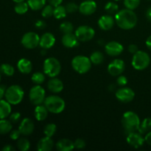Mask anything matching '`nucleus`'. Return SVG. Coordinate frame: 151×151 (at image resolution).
<instances>
[{
    "label": "nucleus",
    "mask_w": 151,
    "mask_h": 151,
    "mask_svg": "<svg viewBox=\"0 0 151 151\" xmlns=\"http://www.w3.org/2000/svg\"><path fill=\"white\" fill-rule=\"evenodd\" d=\"M44 72L50 78H55L61 71V65L59 60L54 57L46 59L44 62Z\"/></svg>",
    "instance_id": "obj_7"
},
{
    "label": "nucleus",
    "mask_w": 151,
    "mask_h": 151,
    "mask_svg": "<svg viewBox=\"0 0 151 151\" xmlns=\"http://www.w3.org/2000/svg\"><path fill=\"white\" fill-rule=\"evenodd\" d=\"M47 0H27L29 8L32 10H39L45 6Z\"/></svg>",
    "instance_id": "obj_27"
},
{
    "label": "nucleus",
    "mask_w": 151,
    "mask_h": 151,
    "mask_svg": "<svg viewBox=\"0 0 151 151\" xmlns=\"http://www.w3.org/2000/svg\"><path fill=\"white\" fill-rule=\"evenodd\" d=\"M67 13H72L76 12L79 9V6L77 5L75 2H69L65 6Z\"/></svg>",
    "instance_id": "obj_40"
},
{
    "label": "nucleus",
    "mask_w": 151,
    "mask_h": 151,
    "mask_svg": "<svg viewBox=\"0 0 151 151\" xmlns=\"http://www.w3.org/2000/svg\"><path fill=\"white\" fill-rule=\"evenodd\" d=\"M54 147V142L51 137H44L38 141L37 144V150L38 151H50Z\"/></svg>",
    "instance_id": "obj_21"
},
{
    "label": "nucleus",
    "mask_w": 151,
    "mask_h": 151,
    "mask_svg": "<svg viewBox=\"0 0 151 151\" xmlns=\"http://www.w3.org/2000/svg\"><path fill=\"white\" fill-rule=\"evenodd\" d=\"M12 122L5 119H0V134L4 135L10 133L12 130Z\"/></svg>",
    "instance_id": "obj_26"
},
{
    "label": "nucleus",
    "mask_w": 151,
    "mask_h": 151,
    "mask_svg": "<svg viewBox=\"0 0 151 151\" xmlns=\"http://www.w3.org/2000/svg\"><path fill=\"white\" fill-rule=\"evenodd\" d=\"M67 11L66 10V7L63 5H58L55 7L53 16L57 19H62L66 16Z\"/></svg>",
    "instance_id": "obj_29"
},
{
    "label": "nucleus",
    "mask_w": 151,
    "mask_h": 151,
    "mask_svg": "<svg viewBox=\"0 0 151 151\" xmlns=\"http://www.w3.org/2000/svg\"><path fill=\"white\" fill-rule=\"evenodd\" d=\"M34 129H35L34 122L29 118H24V119H22L19 128L21 134L24 136L31 135L33 133Z\"/></svg>",
    "instance_id": "obj_16"
},
{
    "label": "nucleus",
    "mask_w": 151,
    "mask_h": 151,
    "mask_svg": "<svg viewBox=\"0 0 151 151\" xmlns=\"http://www.w3.org/2000/svg\"><path fill=\"white\" fill-rule=\"evenodd\" d=\"M116 83L119 86H125L127 83H128V79L124 75H119L117 78V80H116Z\"/></svg>",
    "instance_id": "obj_43"
},
{
    "label": "nucleus",
    "mask_w": 151,
    "mask_h": 151,
    "mask_svg": "<svg viewBox=\"0 0 151 151\" xmlns=\"http://www.w3.org/2000/svg\"><path fill=\"white\" fill-rule=\"evenodd\" d=\"M150 63V55L146 52L139 50L134 54L131 64L136 70L142 71L147 69Z\"/></svg>",
    "instance_id": "obj_6"
},
{
    "label": "nucleus",
    "mask_w": 151,
    "mask_h": 151,
    "mask_svg": "<svg viewBox=\"0 0 151 151\" xmlns=\"http://www.w3.org/2000/svg\"><path fill=\"white\" fill-rule=\"evenodd\" d=\"M13 1L16 3H19L22 2V1H24V0H13Z\"/></svg>",
    "instance_id": "obj_55"
},
{
    "label": "nucleus",
    "mask_w": 151,
    "mask_h": 151,
    "mask_svg": "<svg viewBox=\"0 0 151 151\" xmlns=\"http://www.w3.org/2000/svg\"><path fill=\"white\" fill-rule=\"evenodd\" d=\"M41 55H47V50L43 49V50L41 51Z\"/></svg>",
    "instance_id": "obj_53"
},
{
    "label": "nucleus",
    "mask_w": 151,
    "mask_h": 151,
    "mask_svg": "<svg viewBox=\"0 0 151 151\" xmlns=\"http://www.w3.org/2000/svg\"><path fill=\"white\" fill-rule=\"evenodd\" d=\"M29 5H28L27 2L25 1H22V2L16 3V4L14 7V10L16 13L18 14H24L27 12L28 8H29Z\"/></svg>",
    "instance_id": "obj_33"
},
{
    "label": "nucleus",
    "mask_w": 151,
    "mask_h": 151,
    "mask_svg": "<svg viewBox=\"0 0 151 151\" xmlns=\"http://www.w3.org/2000/svg\"><path fill=\"white\" fill-rule=\"evenodd\" d=\"M17 68L19 72L22 74L30 73L32 69V64L29 60L27 58H22L18 61Z\"/></svg>",
    "instance_id": "obj_22"
},
{
    "label": "nucleus",
    "mask_w": 151,
    "mask_h": 151,
    "mask_svg": "<svg viewBox=\"0 0 151 151\" xmlns=\"http://www.w3.org/2000/svg\"><path fill=\"white\" fill-rule=\"evenodd\" d=\"M60 29L63 34L70 33L72 32L74 30V26L71 22H64L60 24Z\"/></svg>",
    "instance_id": "obj_37"
},
{
    "label": "nucleus",
    "mask_w": 151,
    "mask_h": 151,
    "mask_svg": "<svg viewBox=\"0 0 151 151\" xmlns=\"http://www.w3.org/2000/svg\"><path fill=\"white\" fill-rule=\"evenodd\" d=\"M125 62L122 59H114L108 66V72L112 76H119L124 72Z\"/></svg>",
    "instance_id": "obj_12"
},
{
    "label": "nucleus",
    "mask_w": 151,
    "mask_h": 151,
    "mask_svg": "<svg viewBox=\"0 0 151 151\" xmlns=\"http://www.w3.org/2000/svg\"><path fill=\"white\" fill-rule=\"evenodd\" d=\"M55 44V35L51 32L44 33L40 38L39 46L42 49L49 50L52 48Z\"/></svg>",
    "instance_id": "obj_17"
},
{
    "label": "nucleus",
    "mask_w": 151,
    "mask_h": 151,
    "mask_svg": "<svg viewBox=\"0 0 151 151\" xmlns=\"http://www.w3.org/2000/svg\"><path fill=\"white\" fill-rule=\"evenodd\" d=\"M115 96L119 101L122 103H130L134 100L135 97V92L128 87H122L115 92Z\"/></svg>",
    "instance_id": "obj_11"
},
{
    "label": "nucleus",
    "mask_w": 151,
    "mask_h": 151,
    "mask_svg": "<svg viewBox=\"0 0 151 151\" xmlns=\"http://www.w3.org/2000/svg\"><path fill=\"white\" fill-rule=\"evenodd\" d=\"M6 87L4 86H0V100L3 98L4 95H5V91H6Z\"/></svg>",
    "instance_id": "obj_49"
},
{
    "label": "nucleus",
    "mask_w": 151,
    "mask_h": 151,
    "mask_svg": "<svg viewBox=\"0 0 151 151\" xmlns=\"http://www.w3.org/2000/svg\"><path fill=\"white\" fill-rule=\"evenodd\" d=\"M145 44L147 48H148L150 50H151V35H150V36L147 38Z\"/></svg>",
    "instance_id": "obj_51"
},
{
    "label": "nucleus",
    "mask_w": 151,
    "mask_h": 151,
    "mask_svg": "<svg viewBox=\"0 0 151 151\" xmlns=\"http://www.w3.org/2000/svg\"><path fill=\"white\" fill-rule=\"evenodd\" d=\"M90 60L91 63L95 65L101 64L104 60V55L103 53L100 51H95L91 53L90 56Z\"/></svg>",
    "instance_id": "obj_30"
},
{
    "label": "nucleus",
    "mask_w": 151,
    "mask_h": 151,
    "mask_svg": "<svg viewBox=\"0 0 151 151\" xmlns=\"http://www.w3.org/2000/svg\"><path fill=\"white\" fill-rule=\"evenodd\" d=\"M54 8L51 4H47L45 5L42 8V11H41V16L44 18H50L51 16H53V13H54Z\"/></svg>",
    "instance_id": "obj_38"
},
{
    "label": "nucleus",
    "mask_w": 151,
    "mask_h": 151,
    "mask_svg": "<svg viewBox=\"0 0 151 151\" xmlns=\"http://www.w3.org/2000/svg\"><path fill=\"white\" fill-rule=\"evenodd\" d=\"M145 142L148 145L151 146V131L146 134L145 137Z\"/></svg>",
    "instance_id": "obj_48"
},
{
    "label": "nucleus",
    "mask_w": 151,
    "mask_h": 151,
    "mask_svg": "<svg viewBox=\"0 0 151 151\" xmlns=\"http://www.w3.org/2000/svg\"><path fill=\"white\" fill-rule=\"evenodd\" d=\"M90 58L85 55H77L72 60V66L74 70L79 74H86L91 69Z\"/></svg>",
    "instance_id": "obj_5"
},
{
    "label": "nucleus",
    "mask_w": 151,
    "mask_h": 151,
    "mask_svg": "<svg viewBox=\"0 0 151 151\" xmlns=\"http://www.w3.org/2000/svg\"><path fill=\"white\" fill-rule=\"evenodd\" d=\"M21 132L19 129L18 130H13L10 132V137L11 138V139L13 140H17L20 138L21 136Z\"/></svg>",
    "instance_id": "obj_44"
},
{
    "label": "nucleus",
    "mask_w": 151,
    "mask_h": 151,
    "mask_svg": "<svg viewBox=\"0 0 151 151\" xmlns=\"http://www.w3.org/2000/svg\"><path fill=\"white\" fill-rule=\"evenodd\" d=\"M1 72H0V82H1Z\"/></svg>",
    "instance_id": "obj_56"
},
{
    "label": "nucleus",
    "mask_w": 151,
    "mask_h": 151,
    "mask_svg": "<svg viewBox=\"0 0 151 151\" xmlns=\"http://www.w3.org/2000/svg\"><path fill=\"white\" fill-rule=\"evenodd\" d=\"M1 150H3V151H14L15 148L13 147V146L10 145H4V147H2Z\"/></svg>",
    "instance_id": "obj_50"
},
{
    "label": "nucleus",
    "mask_w": 151,
    "mask_h": 151,
    "mask_svg": "<svg viewBox=\"0 0 151 151\" xmlns=\"http://www.w3.org/2000/svg\"><path fill=\"white\" fill-rule=\"evenodd\" d=\"M141 0H124V4L125 7L130 10H135L140 4Z\"/></svg>",
    "instance_id": "obj_39"
},
{
    "label": "nucleus",
    "mask_w": 151,
    "mask_h": 151,
    "mask_svg": "<svg viewBox=\"0 0 151 151\" xmlns=\"http://www.w3.org/2000/svg\"><path fill=\"white\" fill-rule=\"evenodd\" d=\"M74 145H75V148L83 149L86 147V142L83 139L78 138L74 142Z\"/></svg>",
    "instance_id": "obj_41"
},
{
    "label": "nucleus",
    "mask_w": 151,
    "mask_h": 151,
    "mask_svg": "<svg viewBox=\"0 0 151 151\" xmlns=\"http://www.w3.org/2000/svg\"><path fill=\"white\" fill-rule=\"evenodd\" d=\"M48 112L47 107L44 105H38L35 109V116L38 121H44L48 116Z\"/></svg>",
    "instance_id": "obj_24"
},
{
    "label": "nucleus",
    "mask_w": 151,
    "mask_h": 151,
    "mask_svg": "<svg viewBox=\"0 0 151 151\" xmlns=\"http://www.w3.org/2000/svg\"><path fill=\"white\" fill-rule=\"evenodd\" d=\"M123 50V46L117 41H110V42L107 43L105 46L106 52L109 55L112 56V57L118 56L122 54Z\"/></svg>",
    "instance_id": "obj_15"
},
{
    "label": "nucleus",
    "mask_w": 151,
    "mask_h": 151,
    "mask_svg": "<svg viewBox=\"0 0 151 151\" xmlns=\"http://www.w3.org/2000/svg\"><path fill=\"white\" fill-rule=\"evenodd\" d=\"M115 22L117 26L122 29H131L137 24V16L134 10L125 8L119 10L115 14Z\"/></svg>",
    "instance_id": "obj_1"
},
{
    "label": "nucleus",
    "mask_w": 151,
    "mask_h": 151,
    "mask_svg": "<svg viewBox=\"0 0 151 151\" xmlns=\"http://www.w3.org/2000/svg\"><path fill=\"white\" fill-rule=\"evenodd\" d=\"M140 123L139 117L135 112L126 111L124 113L122 118V125L126 135L130 133L138 131Z\"/></svg>",
    "instance_id": "obj_2"
},
{
    "label": "nucleus",
    "mask_w": 151,
    "mask_h": 151,
    "mask_svg": "<svg viewBox=\"0 0 151 151\" xmlns=\"http://www.w3.org/2000/svg\"><path fill=\"white\" fill-rule=\"evenodd\" d=\"M128 52L133 55L135 54L137 52L139 51L138 47H137L136 44H130L128 47Z\"/></svg>",
    "instance_id": "obj_46"
},
{
    "label": "nucleus",
    "mask_w": 151,
    "mask_h": 151,
    "mask_svg": "<svg viewBox=\"0 0 151 151\" xmlns=\"http://www.w3.org/2000/svg\"><path fill=\"white\" fill-rule=\"evenodd\" d=\"M21 119V114L19 112H14L10 114V121L12 123H17Z\"/></svg>",
    "instance_id": "obj_42"
},
{
    "label": "nucleus",
    "mask_w": 151,
    "mask_h": 151,
    "mask_svg": "<svg viewBox=\"0 0 151 151\" xmlns=\"http://www.w3.org/2000/svg\"><path fill=\"white\" fill-rule=\"evenodd\" d=\"M105 10L109 14H116L119 11V6L116 2L109 1L105 6Z\"/></svg>",
    "instance_id": "obj_36"
},
{
    "label": "nucleus",
    "mask_w": 151,
    "mask_h": 151,
    "mask_svg": "<svg viewBox=\"0 0 151 151\" xmlns=\"http://www.w3.org/2000/svg\"><path fill=\"white\" fill-rule=\"evenodd\" d=\"M24 95V92L20 86L13 85L6 89L4 97L6 100L11 105H18L22 101Z\"/></svg>",
    "instance_id": "obj_4"
},
{
    "label": "nucleus",
    "mask_w": 151,
    "mask_h": 151,
    "mask_svg": "<svg viewBox=\"0 0 151 151\" xmlns=\"http://www.w3.org/2000/svg\"><path fill=\"white\" fill-rule=\"evenodd\" d=\"M7 100H0V119H5L11 114V106Z\"/></svg>",
    "instance_id": "obj_25"
},
{
    "label": "nucleus",
    "mask_w": 151,
    "mask_h": 151,
    "mask_svg": "<svg viewBox=\"0 0 151 151\" xmlns=\"http://www.w3.org/2000/svg\"><path fill=\"white\" fill-rule=\"evenodd\" d=\"M44 104L47 107L49 112L55 114L63 112L66 107L64 100L57 95H50L47 97Z\"/></svg>",
    "instance_id": "obj_3"
},
{
    "label": "nucleus",
    "mask_w": 151,
    "mask_h": 151,
    "mask_svg": "<svg viewBox=\"0 0 151 151\" xmlns=\"http://www.w3.org/2000/svg\"><path fill=\"white\" fill-rule=\"evenodd\" d=\"M0 72L4 74L6 76L10 77L14 75L15 69L11 65L8 64V63H3L0 66Z\"/></svg>",
    "instance_id": "obj_32"
},
{
    "label": "nucleus",
    "mask_w": 151,
    "mask_h": 151,
    "mask_svg": "<svg viewBox=\"0 0 151 151\" xmlns=\"http://www.w3.org/2000/svg\"><path fill=\"white\" fill-rule=\"evenodd\" d=\"M35 26L36 27V28H38V29H44V28L46 27V26H47V24H46V22H44V21L38 20L35 23Z\"/></svg>",
    "instance_id": "obj_45"
},
{
    "label": "nucleus",
    "mask_w": 151,
    "mask_h": 151,
    "mask_svg": "<svg viewBox=\"0 0 151 151\" xmlns=\"http://www.w3.org/2000/svg\"><path fill=\"white\" fill-rule=\"evenodd\" d=\"M45 79L46 77L44 72V73L40 72H35V73L32 74V77H31L32 81L34 83L36 84V85H41V84H42L45 81Z\"/></svg>",
    "instance_id": "obj_34"
},
{
    "label": "nucleus",
    "mask_w": 151,
    "mask_h": 151,
    "mask_svg": "<svg viewBox=\"0 0 151 151\" xmlns=\"http://www.w3.org/2000/svg\"><path fill=\"white\" fill-rule=\"evenodd\" d=\"M57 131V126L54 123H49L44 128V134L46 137H52Z\"/></svg>",
    "instance_id": "obj_35"
},
{
    "label": "nucleus",
    "mask_w": 151,
    "mask_h": 151,
    "mask_svg": "<svg viewBox=\"0 0 151 151\" xmlns=\"http://www.w3.org/2000/svg\"><path fill=\"white\" fill-rule=\"evenodd\" d=\"M16 145H17L18 149L19 150L27 151L29 150V147H30V142H29L27 139L22 137V138H19L18 139Z\"/></svg>",
    "instance_id": "obj_31"
},
{
    "label": "nucleus",
    "mask_w": 151,
    "mask_h": 151,
    "mask_svg": "<svg viewBox=\"0 0 151 151\" xmlns=\"http://www.w3.org/2000/svg\"><path fill=\"white\" fill-rule=\"evenodd\" d=\"M127 142L130 146L134 148H139L144 145L145 137H143L142 134H140L138 131L130 133L127 134Z\"/></svg>",
    "instance_id": "obj_13"
},
{
    "label": "nucleus",
    "mask_w": 151,
    "mask_h": 151,
    "mask_svg": "<svg viewBox=\"0 0 151 151\" xmlns=\"http://www.w3.org/2000/svg\"><path fill=\"white\" fill-rule=\"evenodd\" d=\"M114 88H115V86L114 85L109 86V90H110V91H113Z\"/></svg>",
    "instance_id": "obj_54"
},
{
    "label": "nucleus",
    "mask_w": 151,
    "mask_h": 151,
    "mask_svg": "<svg viewBox=\"0 0 151 151\" xmlns=\"http://www.w3.org/2000/svg\"><path fill=\"white\" fill-rule=\"evenodd\" d=\"M151 131V118L147 117L145 118L142 122L140 123L139 128L138 132L140 134H145L147 132Z\"/></svg>",
    "instance_id": "obj_28"
},
{
    "label": "nucleus",
    "mask_w": 151,
    "mask_h": 151,
    "mask_svg": "<svg viewBox=\"0 0 151 151\" xmlns=\"http://www.w3.org/2000/svg\"><path fill=\"white\" fill-rule=\"evenodd\" d=\"M29 98L31 103L34 106L42 104L46 98L45 90L40 85L32 87L29 93Z\"/></svg>",
    "instance_id": "obj_8"
},
{
    "label": "nucleus",
    "mask_w": 151,
    "mask_h": 151,
    "mask_svg": "<svg viewBox=\"0 0 151 151\" xmlns=\"http://www.w3.org/2000/svg\"><path fill=\"white\" fill-rule=\"evenodd\" d=\"M115 19L110 15H104L98 20V26L103 30H110L114 25Z\"/></svg>",
    "instance_id": "obj_19"
},
{
    "label": "nucleus",
    "mask_w": 151,
    "mask_h": 151,
    "mask_svg": "<svg viewBox=\"0 0 151 151\" xmlns=\"http://www.w3.org/2000/svg\"><path fill=\"white\" fill-rule=\"evenodd\" d=\"M63 83L60 79L55 78H51V79L48 81L47 88L51 92L54 94H58L61 92L63 89Z\"/></svg>",
    "instance_id": "obj_20"
},
{
    "label": "nucleus",
    "mask_w": 151,
    "mask_h": 151,
    "mask_svg": "<svg viewBox=\"0 0 151 151\" xmlns=\"http://www.w3.org/2000/svg\"><path fill=\"white\" fill-rule=\"evenodd\" d=\"M114 1H122V0H114Z\"/></svg>",
    "instance_id": "obj_57"
},
{
    "label": "nucleus",
    "mask_w": 151,
    "mask_h": 151,
    "mask_svg": "<svg viewBox=\"0 0 151 151\" xmlns=\"http://www.w3.org/2000/svg\"><path fill=\"white\" fill-rule=\"evenodd\" d=\"M75 34L80 41L86 42V41H91L94 38L95 35V31L91 27L82 25L77 28Z\"/></svg>",
    "instance_id": "obj_9"
},
{
    "label": "nucleus",
    "mask_w": 151,
    "mask_h": 151,
    "mask_svg": "<svg viewBox=\"0 0 151 151\" xmlns=\"http://www.w3.org/2000/svg\"><path fill=\"white\" fill-rule=\"evenodd\" d=\"M97 3L93 0H86L79 5V10L81 14L84 16H90L97 10Z\"/></svg>",
    "instance_id": "obj_14"
},
{
    "label": "nucleus",
    "mask_w": 151,
    "mask_h": 151,
    "mask_svg": "<svg viewBox=\"0 0 151 151\" xmlns=\"http://www.w3.org/2000/svg\"><path fill=\"white\" fill-rule=\"evenodd\" d=\"M55 146L59 151H71L75 149L74 142L68 139H61L56 143Z\"/></svg>",
    "instance_id": "obj_23"
},
{
    "label": "nucleus",
    "mask_w": 151,
    "mask_h": 151,
    "mask_svg": "<svg viewBox=\"0 0 151 151\" xmlns=\"http://www.w3.org/2000/svg\"><path fill=\"white\" fill-rule=\"evenodd\" d=\"M47 1L49 2V4L52 5L53 7H56V6L60 5L63 0H47Z\"/></svg>",
    "instance_id": "obj_47"
},
{
    "label": "nucleus",
    "mask_w": 151,
    "mask_h": 151,
    "mask_svg": "<svg viewBox=\"0 0 151 151\" xmlns=\"http://www.w3.org/2000/svg\"><path fill=\"white\" fill-rule=\"evenodd\" d=\"M22 44L24 47L29 50L35 49L39 45L40 37L37 33L34 32H26L24 35L22 36Z\"/></svg>",
    "instance_id": "obj_10"
},
{
    "label": "nucleus",
    "mask_w": 151,
    "mask_h": 151,
    "mask_svg": "<svg viewBox=\"0 0 151 151\" xmlns=\"http://www.w3.org/2000/svg\"><path fill=\"white\" fill-rule=\"evenodd\" d=\"M79 41L76 35L72 32L63 34L61 39L62 44L66 48H74L75 47H78L79 45Z\"/></svg>",
    "instance_id": "obj_18"
},
{
    "label": "nucleus",
    "mask_w": 151,
    "mask_h": 151,
    "mask_svg": "<svg viewBox=\"0 0 151 151\" xmlns=\"http://www.w3.org/2000/svg\"><path fill=\"white\" fill-rule=\"evenodd\" d=\"M146 17L149 21H151V7H149L146 11Z\"/></svg>",
    "instance_id": "obj_52"
}]
</instances>
